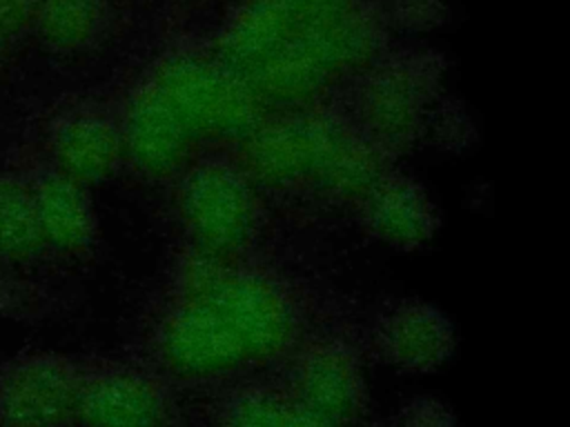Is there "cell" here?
I'll list each match as a JSON object with an SVG mask.
<instances>
[{
	"mask_svg": "<svg viewBox=\"0 0 570 427\" xmlns=\"http://www.w3.org/2000/svg\"><path fill=\"white\" fill-rule=\"evenodd\" d=\"M379 29L361 0H247L220 60L265 102L305 107L370 60Z\"/></svg>",
	"mask_w": 570,
	"mask_h": 427,
	"instance_id": "cell-1",
	"label": "cell"
},
{
	"mask_svg": "<svg viewBox=\"0 0 570 427\" xmlns=\"http://www.w3.org/2000/svg\"><path fill=\"white\" fill-rule=\"evenodd\" d=\"M116 116L125 165L169 180L214 147H238L265 113L223 60L180 56L140 78Z\"/></svg>",
	"mask_w": 570,
	"mask_h": 427,
	"instance_id": "cell-2",
	"label": "cell"
},
{
	"mask_svg": "<svg viewBox=\"0 0 570 427\" xmlns=\"http://www.w3.org/2000/svg\"><path fill=\"white\" fill-rule=\"evenodd\" d=\"M387 153L336 113L289 107L263 116L238 145V162L258 189L358 202L385 171Z\"/></svg>",
	"mask_w": 570,
	"mask_h": 427,
	"instance_id": "cell-3",
	"label": "cell"
},
{
	"mask_svg": "<svg viewBox=\"0 0 570 427\" xmlns=\"http://www.w3.org/2000/svg\"><path fill=\"white\" fill-rule=\"evenodd\" d=\"M176 289L194 296L236 345L252 378L281 369L309 336L303 305L283 278L243 258L191 251L176 271Z\"/></svg>",
	"mask_w": 570,
	"mask_h": 427,
	"instance_id": "cell-4",
	"label": "cell"
},
{
	"mask_svg": "<svg viewBox=\"0 0 570 427\" xmlns=\"http://www.w3.org/2000/svg\"><path fill=\"white\" fill-rule=\"evenodd\" d=\"M174 180V211L191 251L243 258L263 227L261 189L247 169L229 156L209 153Z\"/></svg>",
	"mask_w": 570,
	"mask_h": 427,
	"instance_id": "cell-5",
	"label": "cell"
},
{
	"mask_svg": "<svg viewBox=\"0 0 570 427\" xmlns=\"http://www.w3.org/2000/svg\"><path fill=\"white\" fill-rule=\"evenodd\" d=\"M76 427H178L176 387L138 358L80 356Z\"/></svg>",
	"mask_w": 570,
	"mask_h": 427,
	"instance_id": "cell-6",
	"label": "cell"
},
{
	"mask_svg": "<svg viewBox=\"0 0 570 427\" xmlns=\"http://www.w3.org/2000/svg\"><path fill=\"white\" fill-rule=\"evenodd\" d=\"M439 91V69L410 56L374 69L354 102V125L383 153L407 151L423 133Z\"/></svg>",
	"mask_w": 570,
	"mask_h": 427,
	"instance_id": "cell-7",
	"label": "cell"
},
{
	"mask_svg": "<svg viewBox=\"0 0 570 427\" xmlns=\"http://www.w3.org/2000/svg\"><path fill=\"white\" fill-rule=\"evenodd\" d=\"M9 162L27 185L49 256L73 262L94 258L100 245V220L91 187L51 165L31 140L18 145Z\"/></svg>",
	"mask_w": 570,
	"mask_h": 427,
	"instance_id": "cell-8",
	"label": "cell"
},
{
	"mask_svg": "<svg viewBox=\"0 0 570 427\" xmlns=\"http://www.w3.org/2000/svg\"><path fill=\"white\" fill-rule=\"evenodd\" d=\"M80 356L27 347L0 360V427H76Z\"/></svg>",
	"mask_w": 570,
	"mask_h": 427,
	"instance_id": "cell-9",
	"label": "cell"
},
{
	"mask_svg": "<svg viewBox=\"0 0 570 427\" xmlns=\"http://www.w3.org/2000/svg\"><path fill=\"white\" fill-rule=\"evenodd\" d=\"M60 171L94 187L114 178L125 165L116 109L89 100H65L49 109L31 140Z\"/></svg>",
	"mask_w": 570,
	"mask_h": 427,
	"instance_id": "cell-10",
	"label": "cell"
},
{
	"mask_svg": "<svg viewBox=\"0 0 570 427\" xmlns=\"http://www.w3.org/2000/svg\"><path fill=\"white\" fill-rule=\"evenodd\" d=\"M278 380L307 409L356 427L367 414V383L358 349L338 336H307L281 367Z\"/></svg>",
	"mask_w": 570,
	"mask_h": 427,
	"instance_id": "cell-11",
	"label": "cell"
},
{
	"mask_svg": "<svg viewBox=\"0 0 570 427\" xmlns=\"http://www.w3.org/2000/svg\"><path fill=\"white\" fill-rule=\"evenodd\" d=\"M374 356L405 374L436 371L456 347L450 318L423 300L390 305L372 325Z\"/></svg>",
	"mask_w": 570,
	"mask_h": 427,
	"instance_id": "cell-12",
	"label": "cell"
},
{
	"mask_svg": "<svg viewBox=\"0 0 570 427\" xmlns=\"http://www.w3.org/2000/svg\"><path fill=\"white\" fill-rule=\"evenodd\" d=\"M363 229L383 245L412 251L428 245L441 216L425 187L394 169H385L358 198Z\"/></svg>",
	"mask_w": 570,
	"mask_h": 427,
	"instance_id": "cell-13",
	"label": "cell"
},
{
	"mask_svg": "<svg viewBox=\"0 0 570 427\" xmlns=\"http://www.w3.org/2000/svg\"><path fill=\"white\" fill-rule=\"evenodd\" d=\"M212 427H341L298 403L278 378H249L223 389Z\"/></svg>",
	"mask_w": 570,
	"mask_h": 427,
	"instance_id": "cell-14",
	"label": "cell"
},
{
	"mask_svg": "<svg viewBox=\"0 0 570 427\" xmlns=\"http://www.w3.org/2000/svg\"><path fill=\"white\" fill-rule=\"evenodd\" d=\"M0 258L29 274L51 260L27 185L11 162L0 167Z\"/></svg>",
	"mask_w": 570,
	"mask_h": 427,
	"instance_id": "cell-15",
	"label": "cell"
},
{
	"mask_svg": "<svg viewBox=\"0 0 570 427\" xmlns=\"http://www.w3.org/2000/svg\"><path fill=\"white\" fill-rule=\"evenodd\" d=\"M107 0H38L33 36L51 53H78L102 33Z\"/></svg>",
	"mask_w": 570,
	"mask_h": 427,
	"instance_id": "cell-16",
	"label": "cell"
},
{
	"mask_svg": "<svg viewBox=\"0 0 570 427\" xmlns=\"http://www.w3.org/2000/svg\"><path fill=\"white\" fill-rule=\"evenodd\" d=\"M53 307V296L33 274L0 258V322H36Z\"/></svg>",
	"mask_w": 570,
	"mask_h": 427,
	"instance_id": "cell-17",
	"label": "cell"
},
{
	"mask_svg": "<svg viewBox=\"0 0 570 427\" xmlns=\"http://www.w3.org/2000/svg\"><path fill=\"white\" fill-rule=\"evenodd\" d=\"M392 420L401 427H459L454 411L432 396L407 400Z\"/></svg>",
	"mask_w": 570,
	"mask_h": 427,
	"instance_id": "cell-18",
	"label": "cell"
},
{
	"mask_svg": "<svg viewBox=\"0 0 570 427\" xmlns=\"http://www.w3.org/2000/svg\"><path fill=\"white\" fill-rule=\"evenodd\" d=\"M428 129H432L436 142L448 149H461L474 136V129L465 118V111L459 107H441L439 111H432L425 125V131Z\"/></svg>",
	"mask_w": 570,
	"mask_h": 427,
	"instance_id": "cell-19",
	"label": "cell"
},
{
	"mask_svg": "<svg viewBox=\"0 0 570 427\" xmlns=\"http://www.w3.org/2000/svg\"><path fill=\"white\" fill-rule=\"evenodd\" d=\"M390 13L405 29H430L443 20L441 0H390Z\"/></svg>",
	"mask_w": 570,
	"mask_h": 427,
	"instance_id": "cell-20",
	"label": "cell"
},
{
	"mask_svg": "<svg viewBox=\"0 0 570 427\" xmlns=\"http://www.w3.org/2000/svg\"><path fill=\"white\" fill-rule=\"evenodd\" d=\"M38 0H0V33L13 44L33 31Z\"/></svg>",
	"mask_w": 570,
	"mask_h": 427,
	"instance_id": "cell-21",
	"label": "cell"
},
{
	"mask_svg": "<svg viewBox=\"0 0 570 427\" xmlns=\"http://www.w3.org/2000/svg\"><path fill=\"white\" fill-rule=\"evenodd\" d=\"M9 40L0 33V67H2V62H4V58H7V53H9Z\"/></svg>",
	"mask_w": 570,
	"mask_h": 427,
	"instance_id": "cell-22",
	"label": "cell"
},
{
	"mask_svg": "<svg viewBox=\"0 0 570 427\" xmlns=\"http://www.w3.org/2000/svg\"><path fill=\"white\" fill-rule=\"evenodd\" d=\"M379 427H401V425H396L394 420H390V423H383V425H379Z\"/></svg>",
	"mask_w": 570,
	"mask_h": 427,
	"instance_id": "cell-23",
	"label": "cell"
}]
</instances>
